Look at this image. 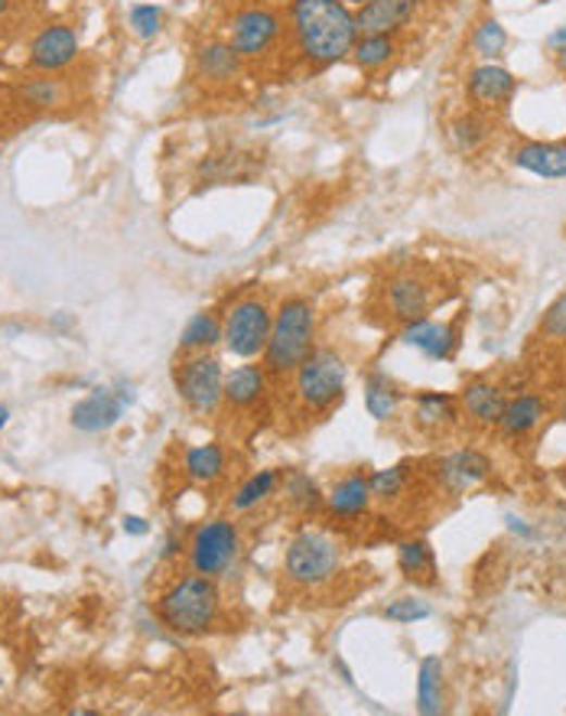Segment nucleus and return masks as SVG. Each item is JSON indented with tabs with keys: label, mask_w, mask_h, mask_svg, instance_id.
<instances>
[{
	"label": "nucleus",
	"mask_w": 566,
	"mask_h": 716,
	"mask_svg": "<svg viewBox=\"0 0 566 716\" xmlns=\"http://www.w3.org/2000/svg\"><path fill=\"white\" fill-rule=\"evenodd\" d=\"M284 20L290 52L310 68L345 62L359 39L355 10L342 0H293L284 10Z\"/></svg>",
	"instance_id": "nucleus-1"
},
{
	"label": "nucleus",
	"mask_w": 566,
	"mask_h": 716,
	"mask_svg": "<svg viewBox=\"0 0 566 716\" xmlns=\"http://www.w3.org/2000/svg\"><path fill=\"white\" fill-rule=\"evenodd\" d=\"M319 332V313L316 303L306 293H290L274 306V326L267 349L261 355V365L271 378H290L303 359L316 349Z\"/></svg>",
	"instance_id": "nucleus-2"
},
{
	"label": "nucleus",
	"mask_w": 566,
	"mask_h": 716,
	"mask_svg": "<svg viewBox=\"0 0 566 716\" xmlns=\"http://www.w3.org/2000/svg\"><path fill=\"white\" fill-rule=\"evenodd\" d=\"M156 619L163 629L183 639H199L209 636L218 619H222V590L218 580L205 574H186L173 580L160 596H156Z\"/></svg>",
	"instance_id": "nucleus-3"
},
{
	"label": "nucleus",
	"mask_w": 566,
	"mask_h": 716,
	"mask_svg": "<svg viewBox=\"0 0 566 716\" xmlns=\"http://www.w3.org/2000/svg\"><path fill=\"white\" fill-rule=\"evenodd\" d=\"M290 378H293V398L300 401V407L310 414H326L345 398L349 365L342 352H336L332 346H316Z\"/></svg>",
	"instance_id": "nucleus-4"
},
{
	"label": "nucleus",
	"mask_w": 566,
	"mask_h": 716,
	"mask_svg": "<svg viewBox=\"0 0 566 716\" xmlns=\"http://www.w3.org/2000/svg\"><path fill=\"white\" fill-rule=\"evenodd\" d=\"M284 36H287L284 10H277L264 0H248L241 7H235L231 16L225 20V39L231 42V49L244 62L267 59L271 52H277Z\"/></svg>",
	"instance_id": "nucleus-5"
},
{
	"label": "nucleus",
	"mask_w": 566,
	"mask_h": 716,
	"mask_svg": "<svg viewBox=\"0 0 566 716\" xmlns=\"http://www.w3.org/2000/svg\"><path fill=\"white\" fill-rule=\"evenodd\" d=\"M342 567V544L323 528H303L284 551V574L290 583L313 590L329 583Z\"/></svg>",
	"instance_id": "nucleus-6"
},
{
	"label": "nucleus",
	"mask_w": 566,
	"mask_h": 716,
	"mask_svg": "<svg viewBox=\"0 0 566 716\" xmlns=\"http://www.w3.org/2000/svg\"><path fill=\"white\" fill-rule=\"evenodd\" d=\"M271 326H274V306L264 297L257 293L235 297L222 313V346L228 349V355L241 362H254L267 349Z\"/></svg>",
	"instance_id": "nucleus-7"
},
{
	"label": "nucleus",
	"mask_w": 566,
	"mask_h": 716,
	"mask_svg": "<svg viewBox=\"0 0 566 716\" xmlns=\"http://www.w3.org/2000/svg\"><path fill=\"white\" fill-rule=\"evenodd\" d=\"M173 388L196 417H215L225 404V368L212 352L183 355L173 365Z\"/></svg>",
	"instance_id": "nucleus-8"
},
{
	"label": "nucleus",
	"mask_w": 566,
	"mask_h": 716,
	"mask_svg": "<svg viewBox=\"0 0 566 716\" xmlns=\"http://www.w3.org/2000/svg\"><path fill=\"white\" fill-rule=\"evenodd\" d=\"M186 551H189V567L196 574L218 580L235 567L241 554V528L228 518H209L192 531Z\"/></svg>",
	"instance_id": "nucleus-9"
},
{
	"label": "nucleus",
	"mask_w": 566,
	"mask_h": 716,
	"mask_svg": "<svg viewBox=\"0 0 566 716\" xmlns=\"http://www.w3.org/2000/svg\"><path fill=\"white\" fill-rule=\"evenodd\" d=\"M78 49H81V42H78L75 26H68V23H46L29 39V55L26 59H29V68L52 75V72L68 68L78 59Z\"/></svg>",
	"instance_id": "nucleus-10"
},
{
	"label": "nucleus",
	"mask_w": 566,
	"mask_h": 716,
	"mask_svg": "<svg viewBox=\"0 0 566 716\" xmlns=\"http://www.w3.org/2000/svg\"><path fill=\"white\" fill-rule=\"evenodd\" d=\"M398 339L411 349H417L420 355H427L430 362H450L463 342V329L460 323H437L430 316L401 323Z\"/></svg>",
	"instance_id": "nucleus-11"
},
{
	"label": "nucleus",
	"mask_w": 566,
	"mask_h": 716,
	"mask_svg": "<svg viewBox=\"0 0 566 716\" xmlns=\"http://www.w3.org/2000/svg\"><path fill=\"white\" fill-rule=\"evenodd\" d=\"M466 91L473 98L476 108L482 111H502L512 104V98L518 95V78L512 68L499 65V62H482L469 72L466 78Z\"/></svg>",
	"instance_id": "nucleus-12"
},
{
	"label": "nucleus",
	"mask_w": 566,
	"mask_h": 716,
	"mask_svg": "<svg viewBox=\"0 0 566 716\" xmlns=\"http://www.w3.org/2000/svg\"><path fill=\"white\" fill-rule=\"evenodd\" d=\"M192 68H196V78L209 88H225V85H235L244 72V59L231 49L228 39H205L199 49H196V59H192Z\"/></svg>",
	"instance_id": "nucleus-13"
},
{
	"label": "nucleus",
	"mask_w": 566,
	"mask_h": 716,
	"mask_svg": "<svg viewBox=\"0 0 566 716\" xmlns=\"http://www.w3.org/2000/svg\"><path fill=\"white\" fill-rule=\"evenodd\" d=\"M492 476V460L482 450H456L437 463V482L446 495H463Z\"/></svg>",
	"instance_id": "nucleus-14"
},
{
	"label": "nucleus",
	"mask_w": 566,
	"mask_h": 716,
	"mask_svg": "<svg viewBox=\"0 0 566 716\" xmlns=\"http://www.w3.org/2000/svg\"><path fill=\"white\" fill-rule=\"evenodd\" d=\"M124 401L114 394V388H95L88 398H81L75 407H72V414H68V420H72V427L78 430V434H108L111 427H117L121 424V417H124Z\"/></svg>",
	"instance_id": "nucleus-15"
},
{
	"label": "nucleus",
	"mask_w": 566,
	"mask_h": 716,
	"mask_svg": "<svg viewBox=\"0 0 566 716\" xmlns=\"http://www.w3.org/2000/svg\"><path fill=\"white\" fill-rule=\"evenodd\" d=\"M508 160L538 179H566V140H521Z\"/></svg>",
	"instance_id": "nucleus-16"
},
{
	"label": "nucleus",
	"mask_w": 566,
	"mask_h": 716,
	"mask_svg": "<svg viewBox=\"0 0 566 716\" xmlns=\"http://www.w3.org/2000/svg\"><path fill=\"white\" fill-rule=\"evenodd\" d=\"M267 391H271V375L261 365V359L225 372V404L235 411H254L267 398Z\"/></svg>",
	"instance_id": "nucleus-17"
},
{
	"label": "nucleus",
	"mask_w": 566,
	"mask_h": 716,
	"mask_svg": "<svg viewBox=\"0 0 566 716\" xmlns=\"http://www.w3.org/2000/svg\"><path fill=\"white\" fill-rule=\"evenodd\" d=\"M385 300H388V313L398 323H411V319H420V316L430 313L433 293H430L427 280H420L414 274H398V277L388 280Z\"/></svg>",
	"instance_id": "nucleus-18"
},
{
	"label": "nucleus",
	"mask_w": 566,
	"mask_h": 716,
	"mask_svg": "<svg viewBox=\"0 0 566 716\" xmlns=\"http://www.w3.org/2000/svg\"><path fill=\"white\" fill-rule=\"evenodd\" d=\"M420 0H368L355 10L359 33H391L398 36L417 13Z\"/></svg>",
	"instance_id": "nucleus-19"
},
{
	"label": "nucleus",
	"mask_w": 566,
	"mask_h": 716,
	"mask_svg": "<svg viewBox=\"0 0 566 716\" xmlns=\"http://www.w3.org/2000/svg\"><path fill=\"white\" fill-rule=\"evenodd\" d=\"M372 486L365 473H349L342 476L329 492H326V512L339 522H355L372 508Z\"/></svg>",
	"instance_id": "nucleus-20"
},
{
	"label": "nucleus",
	"mask_w": 566,
	"mask_h": 716,
	"mask_svg": "<svg viewBox=\"0 0 566 716\" xmlns=\"http://www.w3.org/2000/svg\"><path fill=\"white\" fill-rule=\"evenodd\" d=\"M505 391L486 378H476V381H466L463 391H460V407L482 427H499L502 414H505Z\"/></svg>",
	"instance_id": "nucleus-21"
},
{
	"label": "nucleus",
	"mask_w": 566,
	"mask_h": 716,
	"mask_svg": "<svg viewBox=\"0 0 566 716\" xmlns=\"http://www.w3.org/2000/svg\"><path fill=\"white\" fill-rule=\"evenodd\" d=\"M548 417V401L541 394H518L505 404V414L499 420V430L508 440H521L528 434H534L541 427V420Z\"/></svg>",
	"instance_id": "nucleus-22"
},
{
	"label": "nucleus",
	"mask_w": 566,
	"mask_h": 716,
	"mask_svg": "<svg viewBox=\"0 0 566 716\" xmlns=\"http://www.w3.org/2000/svg\"><path fill=\"white\" fill-rule=\"evenodd\" d=\"M417 714H446V668L440 655H427L417 668Z\"/></svg>",
	"instance_id": "nucleus-23"
},
{
	"label": "nucleus",
	"mask_w": 566,
	"mask_h": 716,
	"mask_svg": "<svg viewBox=\"0 0 566 716\" xmlns=\"http://www.w3.org/2000/svg\"><path fill=\"white\" fill-rule=\"evenodd\" d=\"M460 420V398L446 394V391H420L414 398V424L420 430H446Z\"/></svg>",
	"instance_id": "nucleus-24"
},
{
	"label": "nucleus",
	"mask_w": 566,
	"mask_h": 716,
	"mask_svg": "<svg viewBox=\"0 0 566 716\" xmlns=\"http://www.w3.org/2000/svg\"><path fill=\"white\" fill-rule=\"evenodd\" d=\"M398 567H401L404 580H411V583H420V587L437 583V554H433L430 541H424V538H407L398 544Z\"/></svg>",
	"instance_id": "nucleus-25"
},
{
	"label": "nucleus",
	"mask_w": 566,
	"mask_h": 716,
	"mask_svg": "<svg viewBox=\"0 0 566 716\" xmlns=\"http://www.w3.org/2000/svg\"><path fill=\"white\" fill-rule=\"evenodd\" d=\"M222 346V313L218 310H199L189 316V323L179 332V355L192 352H212Z\"/></svg>",
	"instance_id": "nucleus-26"
},
{
	"label": "nucleus",
	"mask_w": 566,
	"mask_h": 716,
	"mask_svg": "<svg viewBox=\"0 0 566 716\" xmlns=\"http://www.w3.org/2000/svg\"><path fill=\"white\" fill-rule=\"evenodd\" d=\"M401 401H404V391H401V385L388 375V372H368L365 375V411L375 417V420H391L394 414H398V407H401Z\"/></svg>",
	"instance_id": "nucleus-27"
},
{
	"label": "nucleus",
	"mask_w": 566,
	"mask_h": 716,
	"mask_svg": "<svg viewBox=\"0 0 566 716\" xmlns=\"http://www.w3.org/2000/svg\"><path fill=\"white\" fill-rule=\"evenodd\" d=\"M228 469V456L218 443H202V447H189L183 456V473L186 479L199 482V486H212L225 476Z\"/></svg>",
	"instance_id": "nucleus-28"
},
{
	"label": "nucleus",
	"mask_w": 566,
	"mask_h": 716,
	"mask_svg": "<svg viewBox=\"0 0 566 716\" xmlns=\"http://www.w3.org/2000/svg\"><path fill=\"white\" fill-rule=\"evenodd\" d=\"M398 55V39L391 33H359L352 46V62L359 72H381Z\"/></svg>",
	"instance_id": "nucleus-29"
},
{
	"label": "nucleus",
	"mask_w": 566,
	"mask_h": 716,
	"mask_svg": "<svg viewBox=\"0 0 566 716\" xmlns=\"http://www.w3.org/2000/svg\"><path fill=\"white\" fill-rule=\"evenodd\" d=\"M62 95H65L62 81H59V78H49L46 72H39V75H33V78H26V81L16 85L20 104H26V108H33V111H49V108L62 104Z\"/></svg>",
	"instance_id": "nucleus-30"
},
{
	"label": "nucleus",
	"mask_w": 566,
	"mask_h": 716,
	"mask_svg": "<svg viewBox=\"0 0 566 716\" xmlns=\"http://www.w3.org/2000/svg\"><path fill=\"white\" fill-rule=\"evenodd\" d=\"M450 137H453L456 150H463V153H476V150H482L486 140L492 137V124H489L486 114H479V111H466V114H460V117L450 124Z\"/></svg>",
	"instance_id": "nucleus-31"
},
{
	"label": "nucleus",
	"mask_w": 566,
	"mask_h": 716,
	"mask_svg": "<svg viewBox=\"0 0 566 716\" xmlns=\"http://www.w3.org/2000/svg\"><path fill=\"white\" fill-rule=\"evenodd\" d=\"M277 486H280V473L277 469H261V473H254L248 482H241L238 486V492L231 495V512H251V508H257L261 502H267L274 492H277Z\"/></svg>",
	"instance_id": "nucleus-32"
},
{
	"label": "nucleus",
	"mask_w": 566,
	"mask_h": 716,
	"mask_svg": "<svg viewBox=\"0 0 566 716\" xmlns=\"http://www.w3.org/2000/svg\"><path fill=\"white\" fill-rule=\"evenodd\" d=\"M284 489H287V502L300 512V515H319L323 508H326V495L319 492V486L310 479V476H303V473H290L287 476V482H284Z\"/></svg>",
	"instance_id": "nucleus-33"
},
{
	"label": "nucleus",
	"mask_w": 566,
	"mask_h": 716,
	"mask_svg": "<svg viewBox=\"0 0 566 716\" xmlns=\"http://www.w3.org/2000/svg\"><path fill=\"white\" fill-rule=\"evenodd\" d=\"M473 49H476L486 62L502 59L505 49H508V29L502 26V20H495V16L482 20V23L476 26V33H473Z\"/></svg>",
	"instance_id": "nucleus-34"
},
{
	"label": "nucleus",
	"mask_w": 566,
	"mask_h": 716,
	"mask_svg": "<svg viewBox=\"0 0 566 716\" xmlns=\"http://www.w3.org/2000/svg\"><path fill=\"white\" fill-rule=\"evenodd\" d=\"M407 479H411V463H398V466H388V469H375V473L368 476L372 499H378V502L398 499V495L407 489Z\"/></svg>",
	"instance_id": "nucleus-35"
},
{
	"label": "nucleus",
	"mask_w": 566,
	"mask_h": 716,
	"mask_svg": "<svg viewBox=\"0 0 566 716\" xmlns=\"http://www.w3.org/2000/svg\"><path fill=\"white\" fill-rule=\"evenodd\" d=\"M127 26L143 42L156 39L163 33V7L160 3H134L127 10Z\"/></svg>",
	"instance_id": "nucleus-36"
},
{
	"label": "nucleus",
	"mask_w": 566,
	"mask_h": 716,
	"mask_svg": "<svg viewBox=\"0 0 566 716\" xmlns=\"http://www.w3.org/2000/svg\"><path fill=\"white\" fill-rule=\"evenodd\" d=\"M381 616H385L388 623H398V626H414V623L430 619V616H433V606H430L427 600H420V596H401V600L388 603Z\"/></svg>",
	"instance_id": "nucleus-37"
},
{
	"label": "nucleus",
	"mask_w": 566,
	"mask_h": 716,
	"mask_svg": "<svg viewBox=\"0 0 566 716\" xmlns=\"http://www.w3.org/2000/svg\"><path fill=\"white\" fill-rule=\"evenodd\" d=\"M541 336L551 342H566V293H561L541 316Z\"/></svg>",
	"instance_id": "nucleus-38"
},
{
	"label": "nucleus",
	"mask_w": 566,
	"mask_h": 716,
	"mask_svg": "<svg viewBox=\"0 0 566 716\" xmlns=\"http://www.w3.org/2000/svg\"><path fill=\"white\" fill-rule=\"evenodd\" d=\"M186 551V541H183V535L173 528V531H166V538H163V548H160V561L163 564H169V561H176L179 554Z\"/></svg>",
	"instance_id": "nucleus-39"
},
{
	"label": "nucleus",
	"mask_w": 566,
	"mask_h": 716,
	"mask_svg": "<svg viewBox=\"0 0 566 716\" xmlns=\"http://www.w3.org/2000/svg\"><path fill=\"white\" fill-rule=\"evenodd\" d=\"M505 528L515 535V538H521V541H534L538 538V528H531L525 518H518V515H505Z\"/></svg>",
	"instance_id": "nucleus-40"
},
{
	"label": "nucleus",
	"mask_w": 566,
	"mask_h": 716,
	"mask_svg": "<svg viewBox=\"0 0 566 716\" xmlns=\"http://www.w3.org/2000/svg\"><path fill=\"white\" fill-rule=\"evenodd\" d=\"M121 528H124V535H130V538L150 535V522L140 518V515H124V518H121Z\"/></svg>",
	"instance_id": "nucleus-41"
},
{
	"label": "nucleus",
	"mask_w": 566,
	"mask_h": 716,
	"mask_svg": "<svg viewBox=\"0 0 566 716\" xmlns=\"http://www.w3.org/2000/svg\"><path fill=\"white\" fill-rule=\"evenodd\" d=\"M114 394H117V398H121L124 404H134V398H137V394H134V385H130V381H117V385H114Z\"/></svg>",
	"instance_id": "nucleus-42"
},
{
	"label": "nucleus",
	"mask_w": 566,
	"mask_h": 716,
	"mask_svg": "<svg viewBox=\"0 0 566 716\" xmlns=\"http://www.w3.org/2000/svg\"><path fill=\"white\" fill-rule=\"evenodd\" d=\"M561 46H566V23L564 26H557L551 36H548V49L554 52V49H561Z\"/></svg>",
	"instance_id": "nucleus-43"
},
{
	"label": "nucleus",
	"mask_w": 566,
	"mask_h": 716,
	"mask_svg": "<svg viewBox=\"0 0 566 716\" xmlns=\"http://www.w3.org/2000/svg\"><path fill=\"white\" fill-rule=\"evenodd\" d=\"M554 65H557V72L566 78V46L561 49H554Z\"/></svg>",
	"instance_id": "nucleus-44"
},
{
	"label": "nucleus",
	"mask_w": 566,
	"mask_h": 716,
	"mask_svg": "<svg viewBox=\"0 0 566 716\" xmlns=\"http://www.w3.org/2000/svg\"><path fill=\"white\" fill-rule=\"evenodd\" d=\"M7 424H10V407H3V404H0V430H3Z\"/></svg>",
	"instance_id": "nucleus-45"
},
{
	"label": "nucleus",
	"mask_w": 566,
	"mask_h": 716,
	"mask_svg": "<svg viewBox=\"0 0 566 716\" xmlns=\"http://www.w3.org/2000/svg\"><path fill=\"white\" fill-rule=\"evenodd\" d=\"M264 3H271V7H277V10H287L293 0H264Z\"/></svg>",
	"instance_id": "nucleus-46"
},
{
	"label": "nucleus",
	"mask_w": 566,
	"mask_h": 716,
	"mask_svg": "<svg viewBox=\"0 0 566 716\" xmlns=\"http://www.w3.org/2000/svg\"><path fill=\"white\" fill-rule=\"evenodd\" d=\"M342 3H349V7H352V10H359V7H365V3H368V0H342Z\"/></svg>",
	"instance_id": "nucleus-47"
},
{
	"label": "nucleus",
	"mask_w": 566,
	"mask_h": 716,
	"mask_svg": "<svg viewBox=\"0 0 566 716\" xmlns=\"http://www.w3.org/2000/svg\"><path fill=\"white\" fill-rule=\"evenodd\" d=\"M7 7H10V0H0V20H3V13H7Z\"/></svg>",
	"instance_id": "nucleus-48"
},
{
	"label": "nucleus",
	"mask_w": 566,
	"mask_h": 716,
	"mask_svg": "<svg viewBox=\"0 0 566 716\" xmlns=\"http://www.w3.org/2000/svg\"><path fill=\"white\" fill-rule=\"evenodd\" d=\"M561 420L566 424V401H564V407H561Z\"/></svg>",
	"instance_id": "nucleus-49"
}]
</instances>
